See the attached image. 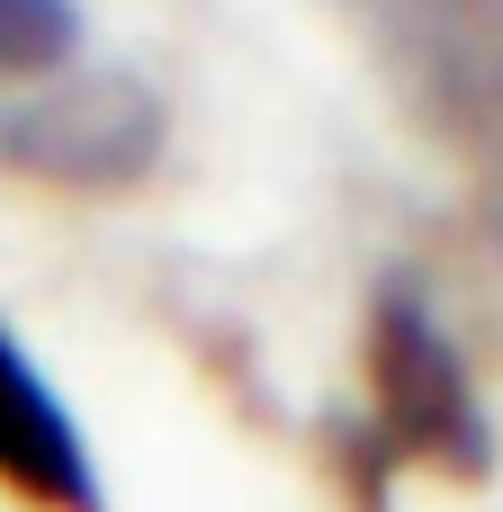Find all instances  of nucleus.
Listing matches in <instances>:
<instances>
[{
  "instance_id": "obj_1",
  "label": "nucleus",
  "mask_w": 503,
  "mask_h": 512,
  "mask_svg": "<svg viewBox=\"0 0 503 512\" xmlns=\"http://www.w3.org/2000/svg\"><path fill=\"white\" fill-rule=\"evenodd\" d=\"M360 387H369V432L387 459L432 468L450 486H477L495 468V414L477 396V369L432 306L414 270H387L360 315Z\"/></svg>"
},
{
  "instance_id": "obj_6",
  "label": "nucleus",
  "mask_w": 503,
  "mask_h": 512,
  "mask_svg": "<svg viewBox=\"0 0 503 512\" xmlns=\"http://www.w3.org/2000/svg\"><path fill=\"white\" fill-rule=\"evenodd\" d=\"M486 225H495V252H503V189H495V216H486Z\"/></svg>"
},
{
  "instance_id": "obj_5",
  "label": "nucleus",
  "mask_w": 503,
  "mask_h": 512,
  "mask_svg": "<svg viewBox=\"0 0 503 512\" xmlns=\"http://www.w3.org/2000/svg\"><path fill=\"white\" fill-rule=\"evenodd\" d=\"M90 45V9L81 0H0V90H36L54 72H72Z\"/></svg>"
},
{
  "instance_id": "obj_4",
  "label": "nucleus",
  "mask_w": 503,
  "mask_h": 512,
  "mask_svg": "<svg viewBox=\"0 0 503 512\" xmlns=\"http://www.w3.org/2000/svg\"><path fill=\"white\" fill-rule=\"evenodd\" d=\"M0 495L18 512H108L99 459L72 423V405L54 396V378L36 369V351L0 324Z\"/></svg>"
},
{
  "instance_id": "obj_3",
  "label": "nucleus",
  "mask_w": 503,
  "mask_h": 512,
  "mask_svg": "<svg viewBox=\"0 0 503 512\" xmlns=\"http://www.w3.org/2000/svg\"><path fill=\"white\" fill-rule=\"evenodd\" d=\"M387 63L441 135L503 144V0H387Z\"/></svg>"
},
{
  "instance_id": "obj_2",
  "label": "nucleus",
  "mask_w": 503,
  "mask_h": 512,
  "mask_svg": "<svg viewBox=\"0 0 503 512\" xmlns=\"http://www.w3.org/2000/svg\"><path fill=\"white\" fill-rule=\"evenodd\" d=\"M171 162V90L135 63H72L0 108V171L45 198H135Z\"/></svg>"
}]
</instances>
